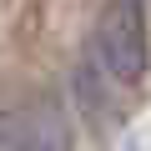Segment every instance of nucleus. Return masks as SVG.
<instances>
[{
  "instance_id": "obj_1",
  "label": "nucleus",
  "mask_w": 151,
  "mask_h": 151,
  "mask_svg": "<svg viewBox=\"0 0 151 151\" xmlns=\"http://www.w3.org/2000/svg\"><path fill=\"white\" fill-rule=\"evenodd\" d=\"M96 60L111 81L136 86L151 65V35H146V5L141 0H111L96 20Z\"/></svg>"
},
{
  "instance_id": "obj_2",
  "label": "nucleus",
  "mask_w": 151,
  "mask_h": 151,
  "mask_svg": "<svg viewBox=\"0 0 151 151\" xmlns=\"http://www.w3.org/2000/svg\"><path fill=\"white\" fill-rule=\"evenodd\" d=\"M0 146L5 151H70V121L50 101L20 106L0 116Z\"/></svg>"
},
{
  "instance_id": "obj_3",
  "label": "nucleus",
  "mask_w": 151,
  "mask_h": 151,
  "mask_svg": "<svg viewBox=\"0 0 151 151\" xmlns=\"http://www.w3.org/2000/svg\"><path fill=\"white\" fill-rule=\"evenodd\" d=\"M0 151H5V146H0Z\"/></svg>"
}]
</instances>
